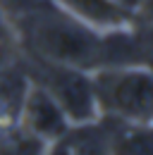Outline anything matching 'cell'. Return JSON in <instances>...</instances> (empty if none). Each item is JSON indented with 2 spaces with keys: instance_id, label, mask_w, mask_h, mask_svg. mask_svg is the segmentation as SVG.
I'll use <instances>...</instances> for the list:
<instances>
[{
  "instance_id": "10",
  "label": "cell",
  "mask_w": 153,
  "mask_h": 155,
  "mask_svg": "<svg viewBox=\"0 0 153 155\" xmlns=\"http://www.w3.org/2000/svg\"><path fill=\"white\" fill-rule=\"evenodd\" d=\"M50 0H0V12L10 21H17L22 17H26L29 12H34L38 7L48 5Z\"/></svg>"
},
{
  "instance_id": "7",
  "label": "cell",
  "mask_w": 153,
  "mask_h": 155,
  "mask_svg": "<svg viewBox=\"0 0 153 155\" xmlns=\"http://www.w3.org/2000/svg\"><path fill=\"white\" fill-rule=\"evenodd\" d=\"M113 124V146L110 155H153V124Z\"/></svg>"
},
{
  "instance_id": "12",
  "label": "cell",
  "mask_w": 153,
  "mask_h": 155,
  "mask_svg": "<svg viewBox=\"0 0 153 155\" xmlns=\"http://www.w3.org/2000/svg\"><path fill=\"white\" fill-rule=\"evenodd\" d=\"M122 10H127V12H132L134 17H136V12H139V7H141V0H115Z\"/></svg>"
},
{
  "instance_id": "4",
  "label": "cell",
  "mask_w": 153,
  "mask_h": 155,
  "mask_svg": "<svg viewBox=\"0 0 153 155\" xmlns=\"http://www.w3.org/2000/svg\"><path fill=\"white\" fill-rule=\"evenodd\" d=\"M19 124L46 146L65 138L72 127L62 107L36 84H29V91L19 110Z\"/></svg>"
},
{
  "instance_id": "5",
  "label": "cell",
  "mask_w": 153,
  "mask_h": 155,
  "mask_svg": "<svg viewBox=\"0 0 153 155\" xmlns=\"http://www.w3.org/2000/svg\"><path fill=\"white\" fill-rule=\"evenodd\" d=\"M60 10L72 15L74 19L84 21L100 34L132 29L136 24V17L132 12L122 10L115 0H53Z\"/></svg>"
},
{
  "instance_id": "1",
  "label": "cell",
  "mask_w": 153,
  "mask_h": 155,
  "mask_svg": "<svg viewBox=\"0 0 153 155\" xmlns=\"http://www.w3.org/2000/svg\"><path fill=\"white\" fill-rule=\"evenodd\" d=\"M12 26L22 53L89 72L103 64V34L60 10L53 0Z\"/></svg>"
},
{
  "instance_id": "3",
  "label": "cell",
  "mask_w": 153,
  "mask_h": 155,
  "mask_svg": "<svg viewBox=\"0 0 153 155\" xmlns=\"http://www.w3.org/2000/svg\"><path fill=\"white\" fill-rule=\"evenodd\" d=\"M19 62L29 81L41 86L62 107L70 124H84V122H93L100 117L98 103H96L93 79L89 69L50 62V60L36 58L22 50H19Z\"/></svg>"
},
{
  "instance_id": "2",
  "label": "cell",
  "mask_w": 153,
  "mask_h": 155,
  "mask_svg": "<svg viewBox=\"0 0 153 155\" xmlns=\"http://www.w3.org/2000/svg\"><path fill=\"white\" fill-rule=\"evenodd\" d=\"M100 117L124 124H153L151 64H110L91 72Z\"/></svg>"
},
{
  "instance_id": "9",
  "label": "cell",
  "mask_w": 153,
  "mask_h": 155,
  "mask_svg": "<svg viewBox=\"0 0 153 155\" xmlns=\"http://www.w3.org/2000/svg\"><path fill=\"white\" fill-rule=\"evenodd\" d=\"M19 53V43H17V31L12 26V21L0 12V64L10 62Z\"/></svg>"
},
{
  "instance_id": "11",
  "label": "cell",
  "mask_w": 153,
  "mask_h": 155,
  "mask_svg": "<svg viewBox=\"0 0 153 155\" xmlns=\"http://www.w3.org/2000/svg\"><path fill=\"white\" fill-rule=\"evenodd\" d=\"M43 155H72V153H70L67 141H65V138H60V141H55V143H48V146H46V150H43Z\"/></svg>"
},
{
  "instance_id": "13",
  "label": "cell",
  "mask_w": 153,
  "mask_h": 155,
  "mask_svg": "<svg viewBox=\"0 0 153 155\" xmlns=\"http://www.w3.org/2000/svg\"><path fill=\"white\" fill-rule=\"evenodd\" d=\"M148 64H151V69H153V60H151V62H148Z\"/></svg>"
},
{
  "instance_id": "8",
  "label": "cell",
  "mask_w": 153,
  "mask_h": 155,
  "mask_svg": "<svg viewBox=\"0 0 153 155\" xmlns=\"http://www.w3.org/2000/svg\"><path fill=\"white\" fill-rule=\"evenodd\" d=\"M46 143L31 136L22 124L0 129V155H43Z\"/></svg>"
},
{
  "instance_id": "6",
  "label": "cell",
  "mask_w": 153,
  "mask_h": 155,
  "mask_svg": "<svg viewBox=\"0 0 153 155\" xmlns=\"http://www.w3.org/2000/svg\"><path fill=\"white\" fill-rule=\"evenodd\" d=\"M65 141L72 155H110L113 124L108 117H98L84 124H72Z\"/></svg>"
}]
</instances>
